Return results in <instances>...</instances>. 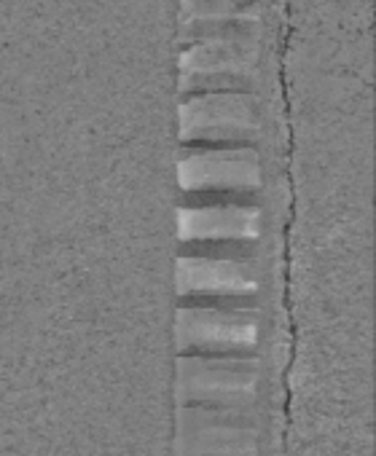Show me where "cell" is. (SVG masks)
<instances>
[{
    "instance_id": "1",
    "label": "cell",
    "mask_w": 376,
    "mask_h": 456,
    "mask_svg": "<svg viewBox=\"0 0 376 456\" xmlns=\"http://www.w3.org/2000/svg\"><path fill=\"white\" fill-rule=\"evenodd\" d=\"M258 60V33H226L188 41L180 57V86L194 92H248Z\"/></svg>"
},
{
    "instance_id": "2",
    "label": "cell",
    "mask_w": 376,
    "mask_h": 456,
    "mask_svg": "<svg viewBox=\"0 0 376 456\" xmlns=\"http://www.w3.org/2000/svg\"><path fill=\"white\" fill-rule=\"evenodd\" d=\"M185 196L248 199L261 185L258 156L250 145H197L180 159Z\"/></svg>"
},
{
    "instance_id": "3",
    "label": "cell",
    "mask_w": 376,
    "mask_h": 456,
    "mask_svg": "<svg viewBox=\"0 0 376 456\" xmlns=\"http://www.w3.org/2000/svg\"><path fill=\"white\" fill-rule=\"evenodd\" d=\"M256 102L248 92H194L180 108V134L188 145H250Z\"/></svg>"
},
{
    "instance_id": "4",
    "label": "cell",
    "mask_w": 376,
    "mask_h": 456,
    "mask_svg": "<svg viewBox=\"0 0 376 456\" xmlns=\"http://www.w3.org/2000/svg\"><path fill=\"white\" fill-rule=\"evenodd\" d=\"M258 209L248 199L185 201L180 212V242L188 248H248L258 237Z\"/></svg>"
},
{
    "instance_id": "5",
    "label": "cell",
    "mask_w": 376,
    "mask_h": 456,
    "mask_svg": "<svg viewBox=\"0 0 376 456\" xmlns=\"http://www.w3.org/2000/svg\"><path fill=\"white\" fill-rule=\"evenodd\" d=\"M180 344L218 354L250 349L256 317L240 301H188L180 309Z\"/></svg>"
},
{
    "instance_id": "6",
    "label": "cell",
    "mask_w": 376,
    "mask_h": 456,
    "mask_svg": "<svg viewBox=\"0 0 376 456\" xmlns=\"http://www.w3.org/2000/svg\"><path fill=\"white\" fill-rule=\"evenodd\" d=\"M177 288L188 301H245L256 293V269L237 253H194L180 258Z\"/></svg>"
},
{
    "instance_id": "7",
    "label": "cell",
    "mask_w": 376,
    "mask_h": 456,
    "mask_svg": "<svg viewBox=\"0 0 376 456\" xmlns=\"http://www.w3.org/2000/svg\"><path fill=\"white\" fill-rule=\"evenodd\" d=\"M183 381L192 392L213 400H229L232 395L248 392L253 384V365L232 354H205L185 360Z\"/></svg>"
}]
</instances>
